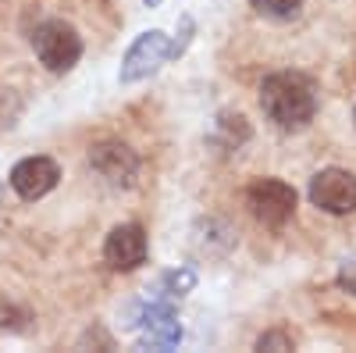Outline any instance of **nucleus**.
<instances>
[{"instance_id":"nucleus-15","label":"nucleus","mask_w":356,"mask_h":353,"mask_svg":"<svg viewBox=\"0 0 356 353\" xmlns=\"http://www.w3.org/2000/svg\"><path fill=\"white\" fill-rule=\"evenodd\" d=\"M257 350H275V353H282V350H292V339L275 329V332H264V336L257 339Z\"/></svg>"},{"instance_id":"nucleus-7","label":"nucleus","mask_w":356,"mask_h":353,"mask_svg":"<svg viewBox=\"0 0 356 353\" xmlns=\"http://www.w3.org/2000/svg\"><path fill=\"white\" fill-rule=\"evenodd\" d=\"M146 250H150L146 246V232L136 221L111 228V235L104 240V260H107V268H114V272H136L139 264L146 260Z\"/></svg>"},{"instance_id":"nucleus-17","label":"nucleus","mask_w":356,"mask_h":353,"mask_svg":"<svg viewBox=\"0 0 356 353\" xmlns=\"http://www.w3.org/2000/svg\"><path fill=\"white\" fill-rule=\"evenodd\" d=\"M143 4H146V8H157V4H161V0H143Z\"/></svg>"},{"instance_id":"nucleus-3","label":"nucleus","mask_w":356,"mask_h":353,"mask_svg":"<svg viewBox=\"0 0 356 353\" xmlns=\"http://www.w3.org/2000/svg\"><path fill=\"white\" fill-rule=\"evenodd\" d=\"M310 203L324 214H353L356 211V175L346 168H324L310 179Z\"/></svg>"},{"instance_id":"nucleus-11","label":"nucleus","mask_w":356,"mask_h":353,"mask_svg":"<svg viewBox=\"0 0 356 353\" xmlns=\"http://www.w3.org/2000/svg\"><path fill=\"white\" fill-rule=\"evenodd\" d=\"M196 285V272L182 268V272H168L161 279V289H164V297H186V292H193Z\"/></svg>"},{"instance_id":"nucleus-9","label":"nucleus","mask_w":356,"mask_h":353,"mask_svg":"<svg viewBox=\"0 0 356 353\" xmlns=\"http://www.w3.org/2000/svg\"><path fill=\"white\" fill-rule=\"evenodd\" d=\"M61 182V168L50 157H25L11 168V189L22 200H40Z\"/></svg>"},{"instance_id":"nucleus-1","label":"nucleus","mask_w":356,"mask_h":353,"mask_svg":"<svg viewBox=\"0 0 356 353\" xmlns=\"http://www.w3.org/2000/svg\"><path fill=\"white\" fill-rule=\"evenodd\" d=\"M260 107L282 132H300L317 114L314 82L300 72H275L260 86Z\"/></svg>"},{"instance_id":"nucleus-14","label":"nucleus","mask_w":356,"mask_h":353,"mask_svg":"<svg viewBox=\"0 0 356 353\" xmlns=\"http://www.w3.org/2000/svg\"><path fill=\"white\" fill-rule=\"evenodd\" d=\"M25 329V314L11 304H0V332H22Z\"/></svg>"},{"instance_id":"nucleus-8","label":"nucleus","mask_w":356,"mask_h":353,"mask_svg":"<svg viewBox=\"0 0 356 353\" xmlns=\"http://www.w3.org/2000/svg\"><path fill=\"white\" fill-rule=\"evenodd\" d=\"M89 164L93 171H100L111 186H132L136 171H139V157L132 146L118 143V139H104L89 150Z\"/></svg>"},{"instance_id":"nucleus-5","label":"nucleus","mask_w":356,"mask_h":353,"mask_svg":"<svg viewBox=\"0 0 356 353\" xmlns=\"http://www.w3.org/2000/svg\"><path fill=\"white\" fill-rule=\"evenodd\" d=\"M171 57V40H168V33H161V29H150V33H143L132 47H129V54H125V61H122V79L125 86H132V82H143L146 75H154L164 61Z\"/></svg>"},{"instance_id":"nucleus-13","label":"nucleus","mask_w":356,"mask_h":353,"mask_svg":"<svg viewBox=\"0 0 356 353\" xmlns=\"http://www.w3.org/2000/svg\"><path fill=\"white\" fill-rule=\"evenodd\" d=\"M22 118V97L15 90H0V129H11Z\"/></svg>"},{"instance_id":"nucleus-16","label":"nucleus","mask_w":356,"mask_h":353,"mask_svg":"<svg viewBox=\"0 0 356 353\" xmlns=\"http://www.w3.org/2000/svg\"><path fill=\"white\" fill-rule=\"evenodd\" d=\"M339 285L356 297V260H353V264H346V268L339 272Z\"/></svg>"},{"instance_id":"nucleus-12","label":"nucleus","mask_w":356,"mask_h":353,"mask_svg":"<svg viewBox=\"0 0 356 353\" xmlns=\"http://www.w3.org/2000/svg\"><path fill=\"white\" fill-rule=\"evenodd\" d=\"M218 129L228 136V146H239V143L250 136V125H246V118H243V114H221Z\"/></svg>"},{"instance_id":"nucleus-4","label":"nucleus","mask_w":356,"mask_h":353,"mask_svg":"<svg viewBox=\"0 0 356 353\" xmlns=\"http://www.w3.org/2000/svg\"><path fill=\"white\" fill-rule=\"evenodd\" d=\"M246 200H250L253 218L264 221V225H271V228L285 225L296 214V189L289 182H282V179H257L250 186Z\"/></svg>"},{"instance_id":"nucleus-2","label":"nucleus","mask_w":356,"mask_h":353,"mask_svg":"<svg viewBox=\"0 0 356 353\" xmlns=\"http://www.w3.org/2000/svg\"><path fill=\"white\" fill-rule=\"evenodd\" d=\"M33 50L36 57L50 68V72H72L79 65V57H82V36L75 33V29L61 18H54V22H43L36 33H33Z\"/></svg>"},{"instance_id":"nucleus-10","label":"nucleus","mask_w":356,"mask_h":353,"mask_svg":"<svg viewBox=\"0 0 356 353\" xmlns=\"http://www.w3.org/2000/svg\"><path fill=\"white\" fill-rule=\"evenodd\" d=\"M250 4H253L260 15H267V18L289 22V18H296V15H300L303 0H250Z\"/></svg>"},{"instance_id":"nucleus-6","label":"nucleus","mask_w":356,"mask_h":353,"mask_svg":"<svg viewBox=\"0 0 356 353\" xmlns=\"http://www.w3.org/2000/svg\"><path fill=\"white\" fill-rule=\"evenodd\" d=\"M139 346L146 350H171L182 343V325H178V314L168 300L139 307Z\"/></svg>"}]
</instances>
